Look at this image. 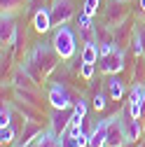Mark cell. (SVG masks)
I'll use <instances>...</instances> for the list:
<instances>
[{"label":"cell","instance_id":"cell-1","mask_svg":"<svg viewBox=\"0 0 145 147\" xmlns=\"http://www.w3.org/2000/svg\"><path fill=\"white\" fill-rule=\"evenodd\" d=\"M56 49L54 47H49V45H45V42H40V45H35V49L30 51V56H28V63H26V70L30 72V75L38 80L40 75H45V72H49L54 65V61H56Z\"/></svg>","mask_w":145,"mask_h":147},{"label":"cell","instance_id":"cell-2","mask_svg":"<svg viewBox=\"0 0 145 147\" xmlns=\"http://www.w3.org/2000/svg\"><path fill=\"white\" fill-rule=\"evenodd\" d=\"M101 70L105 75H117V72L124 68V51L115 45V42H105L101 45Z\"/></svg>","mask_w":145,"mask_h":147},{"label":"cell","instance_id":"cell-3","mask_svg":"<svg viewBox=\"0 0 145 147\" xmlns=\"http://www.w3.org/2000/svg\"><path fill=\"white\" fill-rule=\"evenodd\" d=\"M51 47L56 49L59 59L68 61L75 56V49H77V40H75V33H72L66 24H61L56 28V33H54V40H51Z\"/></svg>","mask_w":145,"mask_h":147},{"label":"cell","instance_id":"cell-4","mask_svg":"<svg viewBox=\"0 0 145 147\" xmlns=\"http://www.w3.org/2000/svg\"><path fill=\"white\" fill-rule=\"evenodd\" d=\"M126 145V133H124V119L122 112H117L115 117H110V126H108V138H105V147H124Z\"/></svg>","mask_w":145,"mask_h":147},{"label":"cell","instance_id":"cell-5","mask_svg":"<svg viewBox=\"0 0 145 147\" xmlns=\"http://www.w3.org/2000/svg\"><path fill=\"white\" fill-rule=\"evenodd\" d=\"M72 103H75V98L70 96V91L63 82H56L49 86V105L54 110H68Z\"/></svg>","mask_w":145,"mask_h":147},{"label":"cell","instance_id":"cell-6","mask_svg":"<svg viewBox=\"0 0 145 147\" xmlns=\"http://www.w3.org/2000/svg\"><path fill=\"white\" fill-rule=\"evenodd\" d=\"M126 105H129L131 117L143 119V107H145V84H133V86H131Z\"/></svg>","mask_w":145,"mask_h":147},{"label":"cell","instance_id":"cell-7","mask_svg":"<svg viewBox=\"0 0 145 147\" xmlns=\"http://www.w3.org/2000/svg\"><path fill=\"white\" fill-rule=\"evenodd\" d=\"M72 14H75V9H72V0H54V5H51V19H54L56 26L66 24Z\"/></svg>","mask_w":145,"mask_h":147},{"label":"cell","instance_id":"cell-8","mask_svg":"<svg viewBox=\"0 0 145 147\" xmlns=\"http://www.w3.org/2000/svg\"><path fill=\"white\" fill-rule=\"evenodd\" d=\"M108 126H110V117H105V119H98V121L94 124V128L89 131V147H105Z\"/></svg>","mask_w":145,"mask_h":147},{"label":"cell","instance_id":"cell-9","mask_svg":"<svg viewBox=\"0 0 145 147\" xmlns=\"http://www.w3.org/2000/svg\"><path fill=\"white\" fill-rule=\"evenodd\" d=\"M126 14V3L124 0H110V5L105 9V24L108 26H119Z\"/></svg>","mask_w":145,"mask_h":147},{"label":"cell","instance_id":"cell-10","mask_svg":"<svg viewBox=\"0 0 145 147\" xmlns=\"http://www.w3.org/2000/svg\"><path fill=\"white\" fill-rule=\"evenodd\" d=\"M51 26H54V19H51V7H40L38 12L33 14V28L38 30V33H47Z\"/></svg>","mask_w":145,"mask_h":147},{"label":"cell","instance_id":"cell-11","mask_svg":"<svg viewBox=\"0 0 145 147\" xmlns=\"http://www.w3.org/2000/svg\"><path fill=\"white\" fill-rule=\"evenodd\" d=\"M70 117H72V112H68V110H54L51 112V131H56L59 136L61 133H66V128L70 126Z\"/></svg>","mask_w":145,"mask_h":147},{"label":"cell","instance_id":"cell-12","mask_svg":"<svg viewBox=\"0 0 145 147\" xmlns=\"http://www.w3.org/2000/svg\"><path fill=\"white\" fill-rule=\"evenodd\" d=\"M33 147H66L63 145V138L56 133V131H42L38 138H35V145Z\"/></svg>","mask_w":145,"mask_h":147},{"label":"cell","instance_id":"cell-13","mask_svg":"<svg viewBox=\"0 0 145 147\" xmlns=\"http://www.w3.org/2000/svg\"><path fill=\"white\" fill-rule=\"evenodd\" d=\"M80 59L84 63H96L101 59V45L96 40H87L84 47H82V51H80Z\"/></svg>","mask_w":145,"mask_h":147},{"label":"cell","instance_id":"cell-14","mask_svg":"<svg viewBox=\"0 0 145 147\" xmlns=\"http://www.w3.org/2000/svg\"><path fill=\"white\" fill-rule=\"evenodd\" d=\"M105 86H108V96H110L112 100H122L124 94H126V86H124L122 77H117V75H110V77H108Z\"/></svg>","mask_w":145,"mask_h":147},{"label":"cell","instance_id":"cell-15","mask_svg":"<svg viewBox=\"0 0 145 147\" xmlns=\"http://www.w3.org/2000/svg\"><path fill=\"white\" fill-rule=\"evenodd\" d=\"M14 33H16V26H14V19H12V14H9V12H3V30H0V38H3V45H5V42H12Z\"/></svg>","mask_w":145,"mask_h":147},{"label":"cell","instance_id":"cell-16","mask_svg":"<svg viewBox=\"0 0 145 147\" xmlns=\"http://www.w3.org/2000/svg\"><path fill=\"white\" fill-rule=\"evenodd\" d=\"M87 100L84 98H75V103H72V117H70V121L72 124H82L84 121V117H87Z\"/></svg>","mask_w":145,"mask_h":147},{"label":"cell","instance_id":"cell-17","mask_svg":"<svg viewBox=\"0 0 145 147\" xmlns=\"http://www.w3.org/2000/svg\"><path fill=\"white\" fill-rule=\"evenodd\" d=\"M131 49H133V54H145V30L143 28H136L133 30V35H131Z\"/></svg>","mask_w":145,"mask_h":147},{"label":"cell","instance_id":"cell-18","mask_svg":"<svg viewBox=\"0 0 145 147\" xmlns=\"http://www.w3.org/2000/svg\"><path fill=\"white\" fill-rule=\"evenodd\" d=\"M94 72H96V63H80V77L87 80V82H91L94 80Z\"/></svg>","mask_w":145,"mask_h":147},{"label":"cell","instance_id":"cell-19","mask_svg":"<svg viewBox=\"0 0 145 147\" xmlns=\"http://www.w3.org/2000/svg\"><path fill=\"white\" fill-rule=\"evenodd\" d=\"M14 128H12V124L9 126H3V128H0V142H3V145H9L12 140H14Z\"/></svg>","mask_w":145,"mask_h":147},{"label":"cell","instance_id":"cell-20","mask_svg":"<svg viewBox=\"0 0 145 147\" xmlns=\"http://www.w3.org/2000/svg\"><path fill=\"white\" fill-rule=\"evenodd\" d=\"M77 28H80V30H89V28H94L91 16H89L87 12H80V14H77Z\"/></svg>","mask_w":145,"mask_h":147},{"label":"cell","instance_id":"cell-21","mask_svg":"<svg viewBox=\"0 0 145 147\" xmlns=\"http://www.w3.org/2000/svg\"><path fill=\"white\" fill-rule=\"evenodd\" d=\"M98 5H101V0H84L82 3V12H87L89 16H94L98 12Z\"/></svg>","mask_w":145,"mask_h":147},{"label":"cell","instance_id":"cell-22","mask_svg":"<svg viewBox=\"0 0 145 147\" xmlns=\"http://www.w3.org/2000/svg\"><path fill=\"white\" fill-rule=\"evenodd\" d=\"M9 124H12V107L3 105V110H0V126H9Z\"/></svg>","mask_w":145,"mask_h":147},{"label":"cell","instance_id":"cell-23","mask_svg":"<svg viewBox=\"0 0 145 147\" xmlns=\"http://www.w3.org/2000/svg\"><path fill=\"white\" fill-rule=\"evenodd\" d=\"M94 110L96 112H101V110H105V96L101 94V91H94Z\"/></svg>","mask_w":145,"mask_h":147},{"label":"cell","instance_id":"cell-24","mask_svg":"<svg viewBox=\"0 0 145 147\" xmlns=\"http://www.w3.org/2000/svg\"><path fill=\"white\" fill-rule=\"evenodd\" d=\"M19 5V0H3V12H9Z\"/></svg>","mask_w":145,"mask_h":147},{"label":"cell","instance_id":"cell-25","mask_svg":"<svg viewBox=\"0 0 145 147\" xmlns=\"http://www.w3.org/2000/svg\"><path fill=\"white\" fill-rule=\"evenodd\" d=\"M138 5H140V9L145 12V0H138Z\"/></svg>","mask_w":145,"mask_h":147},{"label":"cell","instance_id":"cell-26","mask_svg":"<svg viewBox=\"0 0 145 147\" xmlns=\"http://www.w3.org/2000/svg\"><path fill=\"white\" fill-rule=\"evenodd\" d=\"M16 147H30V145H16Z\"/></svg>","mask_w":145,"mask_h":147},{"label":"cell","instance_id":"cell-27","mask_svg":"<svg viewBox=\"0 0 145 147\" xmlns=\"http://www.w3.org/2000/svg\"><path fill=\"white\" fill-rule=\"evenodd\" d=\"M138 147H145V145H138Z\"/></svg>","mask_w":145,"mask_h":147}]
</instances>
